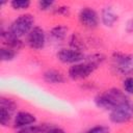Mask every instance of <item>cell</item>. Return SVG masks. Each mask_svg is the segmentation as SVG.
Masks as SVG:
<instances>
[{"instance_id":"obj_14","label":"cell","mask_w":133,"mask_h":133,"mask_svg":"<svg viewBox=\"0 0 133 133\" xmlns=\"http://www.w3.org/2000/svg\"><path fill=\"white\" fill-rule=\"evenodd\" d=\"M68 32H69L68 26H65V25H57V26H55V27H53L51 29L50 35L54 41L60 42V41H63L66 37Z\"/></svg>"},{"instance_id":"obj_2","label":"cell","mask_w":133,"mask_h":133,"mask_svg":"<svg viewBox=\"0 0 133 133\" xmlns=\"http://www.w3.org/2000/svg\"><path fill=\"white\" fill-rule=\"evenodd\" d=\"M34 27V16L31 14H23L16 18L9 25L8 30L17 37L21 38L33 29Z\"/></svg>"},{"instance_id":"obj_7","label":"cell","mask_w":133,"mask_h":133,"mask_svg":"<svg viewBox=\"0 0 133 133\" xmlns=\"http://www.w3.org/2000/svg\"><path fill=\"white\" fill-rule=\"evenodd\" d=\"M56 56H57V59L59 61H61L62 63L72 64V65L83 61L86 57L83 52L72 49V48H62V49H60L57 52Z\"/></svg>"},{"instance_id":"obj_23","label":"cell","mask_w":133,"mask_h":133,"mask_svg":"<svg viewBox=\"0 0 133 133\" xmlns=\"http://www.w3.org/2000/svg\"><path fill=\"white\" fill-rule=\"evenodd\" d=\"M54 1H49V0H41L37 2V6L41 10H50L53 9Z\"/></svg>"},{"instance_id":"obj_24","label":"cell","mask_w":133,"mask_h":133,"mask_svg":"<svg viewBox=\"0 0 133 133\" xmlns=\"http://www.w3.org/2000/svg\"><path fill=\"white\" fill-rule=\"evenodd\" d=\"M53 12L56 15H60V16H68L70 14V7L65 5H61L56 8H53Z\"/></svg>"},{"instance_id":"obj_3","label":"cell","mask_w":133,"mask_h":133,"mask_svg":"<svg viewBox=\"0 0 133 133\" xmlns=\"http://www.w3.org/2000/svg\"><path fill=\"white\" fill-rule=\"evenodd\" d=\"M133 118V102L129 99L122 103L109 113V119L111 123L122 125L130 122Z\"/></svg>"},{"instance_id":"obj_22","label":"cell","mask_w":133,"mask_h":133,"mask_svg":"<svg viewBox=\"0 0 133 133\" xmlns=\"http://www.w3.org/2000/svg\"><path fill=\"white\" fill-rule=\"evenodd\" d=\"M109 132H110L109 127L104 126V125H98V126H95V127L88 129L84 133H109Z\"/></svg>"},{"instance_id":"obj_16","label":"cell","mask_w":133,"mask_h":133,"mask_svg":"<svg viewBox=\"0 0 133 133\" xmlns=\"http://www.w3.org/2000/svg\"><path fill=\"white\" fill-rule=\"evenodd\" d=\"M0 107L1 108H4L6 110H9L10 112L15 113V111H16V109H17L18 106H17V103L14 100L1 96L0 97Z\"/></svg>"},{"instance_id":"obj_4","label":"cell","mask_w":133,"mask_h":133,"mask_svg":"<svg viewBox=\"0 0 133 133\" xmlns=\"http://www.w3.org/2000/svg\"><path fill=\"white\" fill-rule=\"evenodd\" d=\"M112 68L119 75L133 74V54L115 52L112 55Z\"/></svg>"},{"instance_id":"obj_5","label":"cell","mask_w":133,"mask_h":133,"mask_svg":"<svg viewBox=\"0 0 133 133\" xmlns=\"http://www.w3.org/2000/svg\"><path fill=\"white\" fill-rule=\"evenodd\" d=\"M98 68L97 64L84 59L79 63L71 65L68 71V76L72 80H82L89 77Z\"/></svg>"},{"instance_id":"obj_6","label":"cell","mask_w":133,"mask_h":133,"mask_svg":"<svg viewBox=\"0 0 133 133\" xmlns=\"http://www.w3.org/2000/svg\"><path fill=\"white\" fill-rule=\"evenodd\" d=\"M78 20L82 26L88 29L97 28L100 23L98 12L91 7H82L78 14Z\"/></svg>"},{"instance_id":"obj_18","label":"cell","mask_w":133,"mask_h":133,"mask_svg":"<svg viewBox=\"0 0 133 133\" xmlns=\"http://www.w3.org/2000/svg\"><path fill=\"white\" fill-rule=\"evenodd\" d=\"M12 112H10L9 110H6L4 108L0 107V124L3 127H6L10 124V121L12 118Z\"/></svg>"},{"instance_id":"obj_1","label":"cell","mask_w":133,"mask_h":133,"mask_svg":"<svg viewBox=\"0 0 133 133\" xmlns=\"http://www.w3.org/2000/svg\"><path fill=\"white\" fill-rule=\"evenodd\" d=\"M127 100H129V98L124 92V90L113 87L98 94L95 97L94 102L98 108L106 111H111L122 103L126 102Z\"/></svg>"},{"instance_id":"obj_15","label":"cell","mask_w":133,"mask_h":133,"mask_svg":"<svg viewBox=\"0 0 133 133\" xmlns=\"http://www.w3.org/2000/svg\"><path fill=\"white\" fill-rule=\"evenodd\" d=\"M69 45H70V48L81 51V52H83V50L85 49V44H84L82 37L77 32H74L71 34V36L69 38Z\"/></svg>"},{"instance_id":"obj_9","label":"cell","mask_w":133,"mask_h":133,"mask_svg":"<svg viewBox=\"0 0 133 133\" xmlns=\"http://www.w3.org/2000/svg\"><path fill=\"white\" fill-rule=\"evenodd\" d=\"M0 36H1V42H2L3 47L12 49V50H15L17 52L23 47L22 39L19 38V37H17V36H15L8 29L7 30H4L2 28L1 29V32H0Z\"/></svg>"},{"instance_id":"obj_21","label":"cell","mask_w":133,"mask_h":133,"mask_svg":"<svg viewBox=\"0 0 133 133\" xmlns=\"http://www.w3.org/2000/svg\"><path fill=\"white\" fill-rule=\"evenodd\" d=\"M123 90L126 95H133V76H127L123 81Z\"/></svg>"},{"instance_id":"obj_11","label":"cell","mask_w":133,"mask_h":133,"mask_svg":"<svg viewBox=\"0 0 133 133\" xmlns=\"http://www.w3.org/2000/svg\"><path fill=\"white\" fill-rule=\"evenodd\" d=\"M43 79L49 84H61L65 82V76L63 75V73L54 69L47 70L43 74Z\"/></svg>"},{"instance_id":"obj_25","label":"cell","mask_w":133,"mask_h":133,"mask_svg":"<svg viewBox=\"0 0 133 133\" xmlns=\"http://www.w3.org/2000/svg\"><path fill=\"white\" fill-rule=\"evenodd\" d=\"M45 133H66L62 128H59V127H55V126H52L50 127Z\"/></svg>"},{"instance_id":"obj_26","label":"cell","mask_w":133,"mask_h":133,"mask_svg":"<svg viewBox=\"0 0 133 133\" xmlns=\"http://www.w3.org/2000/svg\"><path fill=\"white\" fill-rule=\"evenodd\" d=\"M127 30L129 32H133V20H130L127 24Z\"/></svg>"},{"instance_id":"obj_10","label":"cell","mask_w":133,"mask_h":133,"mask_svg":"<svg viewBox=\"0 0 133 133\" xmlns=\"http://www.w3.org/2000/svg\"><path fill=\"white\" fill-rule=\"evenodd\" d=\"M35 123H36L35 115L28 111H19L16 113L14 118V126L18 129L29 125H34Z\"/></svg>"},{"instance_id":"obj_12","label":"cell","mask_w":133,"mask_h":133,"mask_svg":"<svg viewBox=\"0 0 133 133\" xmlns=\"http://www.w3.org/2000/svg\"><path fill=\"white\" fill-rule=\"evenodd\" d=\"M101 22L106 27H112L118 20L117 14L110 6H106L101 11Z\"/></svg>"},{"instance_id":"obj_8","label":"cell","mask_w":133,"mask_h":133,"mask_svg":"<svg viewBox=\"0 0 133 133\" xmlns=\"http://www.w3.org/2000/svg\"><path fill=\"white\" fill-rule=\"evenodd\" d=\"M27 45L33 50H42L46 45V33L39 26H34L26 38Z\"/></svg>"},{"instance_id":"obj_13","label":"cell","mask_w":133,"mask_h":133,"mask_svg":"<svg viewBox=\"0 0 133 133\" xmlns=\"http://www.w3.org/2000/svg\"><path fill=\"white\" fill-rule=\"evenodd\" d=\"M52 125L49 124H39V125H29L23 128H20L16 131V133H45Z\"/></svg>"},{"instance_id":"obj_19","label":"cell","mask_w":133,"mask_h":133,"mask_svg":"<svg viewBox=\"0 0 133 133\" xmlns=\"http://www.w3.org/2000/svg\"><path fill=\"white\" fill-rule=\"evenodd\" d=\"M31 2L29 0H12L10 2V6L15 10H24L30 6Z\"/></svg>"},{"instance_id":"obj_20","label":"cell","mask_w":133,"mask_h":133,"mask_svg":"<svg viewBox=\"0 0 133 133\" xmlns=\"http://www.w3.org/2000/svg\"><path fill=\"white\" fill-rule=\"evenodd\" d=\"M105 58H106V56H105L104 54H102V53H94V54L88 55V56L85 57L86 60H88V61H90V62L97 64L98 66L104 62Z\"/></svg>"},{"instance_id":"obj_17","label":"cell","mask_w":133,"mask_h":133,"mask_svg":"<svg viewBox=\"0 0 133 133\" xmlns=\"http://www.w3.org/2000/svg\"><path fill=\"white\" fill-rule=\"evenodd\" d=\"M17 55V51L6 48V47H2L0 49V59L1 61H11Z\"/></svg>"}]
</instances>
